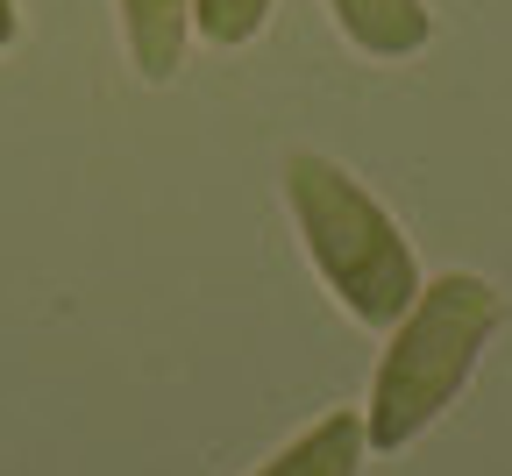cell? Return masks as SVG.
<instances>
[{
  "label": "cell",
  "mask_w": 512,
  "mask_h": 476,
  "mask_svg": "<svg viewBox=\"0 0 512 476\" xmlns=\"http://www.w3.org/2000/svg\"><path fill=\"white\" fill-rule=\"evenodd\" d=\"M121 36L128 57L150 86H171L185 64V36H192V0H121Z\"/></svg>",
  "instance_id": "3"
},
{
  "label": "cell",
  "mask_w": 512,
  "mask_h": 476,
  "mask_svg": "<svg viewBox=\"0 0 512 476\" xmlns=\"http://www.w3.org/2000/svg\"><path fill=\"white\" fill-rule=\"evenodd\" d=\"M22 36V15H15V0H0V50H8Z\"/></svg>",
  "instance_id": "7"
},
{
  "label": "cell",
  "mask_w": 512,
  "mask_h": 476,
  "mask_svg": "<svg viewBox=\"0 0 512 476\" xmlns=\"http://www.w3.org/2000/svg\"><path fill=\"white\" fill-rule=\"evenodd\" d=\"M271 8L278 0H192V29H200L207 43H221V50H235V43H249L271 22Z\"/></svg>",
  "instance_id": "6"
},
{
  "label": "cell",
  "mask_w": 512,
  "mask_h": 476,
  "mask_svg": "<svg viewBox=\"0 0 512 476\" xmlns=\"http://www.w3.org/2000/svg\"><path fill=\"white\" fill-rule=\"evenodd\" d=\"M363 448H370L363 413H328L320 427H306L292 448H278L256 476H356L363 469Z\"/></svg>",
  "instance_id": "5"
},
{
  "label": "cell",
  "mask_w": 512,
  "mask_h": 476,
  "mask_svg": "<svg viewBox=\"0 0 512 476\" xmlns=\"http://www.w3.org/2000/svg\"><path fill=\"white\" fill-rule=\"evenodd\" d=\"M498 320H505V299L470 270H448V278L420 285V299L392 327V349H384V363L370 377V405H363L370 448L392 455V448L420 441L456 405V391L477 377Z\"/></svg>",
  "instance_id": "1"
},
{
  "label": "cell",
  "mask_w": 512,
  "mask_h": 476,
  "mask_svg": "<svg viewBox=\"0 0 512 476\" xmlns=\"http://www.w3.org/2000/svg\"><path fill=\"white\" fill-rule=\"evenodd\" d=\"M342 36L370 57H413L427 50L434 36V15H427V0H328Z\"/></svg>",
  "instance_id": "4"
},
{
  "label": "cell",
  "mask_w": 512,
  "mask_h": 476,
  "mask_svg": "<svg viewBox=\"0 0 512 476\" xmlns=\"http://www.w3.org/2000/svg\"><path fill=\"white\" fill-rule=\"evenodd\" d=\"M285 207L299 221V242L328 292L363 320V327H399L406 306L420 299V263L399 221L335 164V157H285Z\"/></svg>",
  "instance_id": "2"
}]
</instances>
